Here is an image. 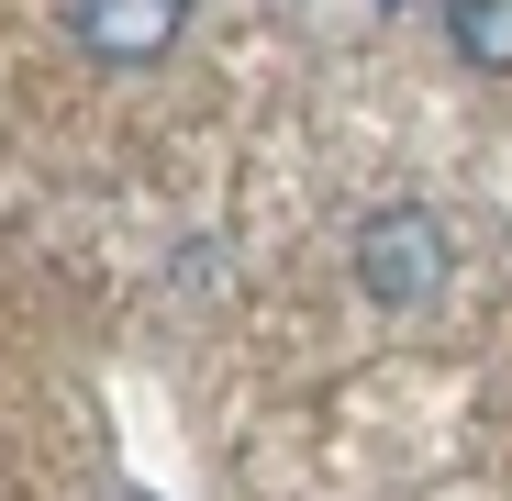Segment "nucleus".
<instances>
[{"instance_id": "obj_1", "label": "nucleus", "mask_w": 512, "mask_h": 501, "mask_svg": "<svg viewBox=\"0 0 512 501\" xmlns=\"http://www.w3.org/2000/svg\"><path fill=\"white\" fill-rule=\"evenodd\" d=\"M446 223L423 212V201H390V212H368L357 223V279H368V301H390V312H412V301H435L446 290Z\"/></svg>"}, {"instance_id": "obj_2", "label": "nucleus", "mask_w": 512, "mask_h": 501, "mask_svg": "<svg viewBox=\"0 0 512 501\" xmlns=\"http://www.w3.org/2000/svg\"><path fill=\"white\" fill-rule=\"evenodd\" d=\"M67 34L101 67H145V56H167L190 34V0H67Z\"/></svg>"}, {"instance_id": "obj_3", "label": "nucleus", "mask_w": 512, "mask_h": 501, "mask_svg": "<svg viewBox=\"0 0 512 501\" xmlns=\"http://www.w3.org/2000/svg\"><path fill=\"white\" fill-rule=\"evenodd\" d=\"M446 34H457V56L468 67H512V0H446Z\"/></svg>"}, {"instance_id": "obj_4", "label": "nucleus", "mask_w": 512, "mask_h": 501, "mask_svg": "<svg viewBox=\"0 0 512 501\" xmlns=\"http://www.w3.org/2000/svg\"><path fill=\"white\" fill-rule=\"evenodd\" d=\"M390 12H401V0H390Z\"/></svg>"}]
</instances>
